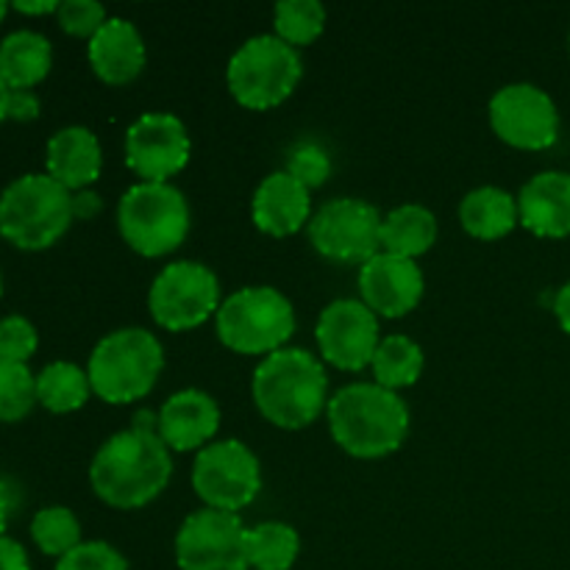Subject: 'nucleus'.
<instances>
[{
  "mask_svg": "<svg viewBox=\"0 0 570 570\" xmlns=\"http://www.w3.org/2000/svg\"><path fill=\"white\" fill-rule=\"evenodd\" d=\"M173 476V451L156 432L126 429L106 440L89 465V484L104 504L139 510L159 499Z\"/></svg>",
  "mask_w": 570,
  "mask_h": 570,
  "instance_id": "1",
  "label": "nucleus"
},
{
  "mask_svg": "<svg viewBox=\"0 0 570 570\" xmlns=\"http://www.w3.org/2000/svg\"><path fill=\"white\" fill-rule=\"evenodd\" d=\"M334 443L354 460H382L410 438V406L393 390L376 382L340 387L326 406Z\"/></svg>",
  "mask_w": 570,
  "mask_h": 570,
  "instance_id": "2",
  "label": "nucleus"
},
{
  "mask_svg": "<svg viewBox=\"0 0 570 570\" xmlns=\"http://www.w3.org/2000/svg\"><path fill=\"white\" fill-rule=\"evenodd\" d=\"M259 415L276 429L298 432L312 426L328 406V376L323 362L306 348H287L265 356L250 382Z\"/></svg>",
  "mask_w": 570,
  "mask_h": 570,
  "instance_id": "3",
  "label": "nucleus"
},
{
  "mask_svg": "<svg viewBox=\"0 0 570 570\" xmlns=\"http://www.w3.org/2000/svg\"><path fill=\"white\" fill-rule=\"evenodd\" d=\"M165 371L159 337L142 326L109 332L89 354L87 376L92 393L106 404H131L145 399Z\"/></svg>",
  "mask_w": 570,
  "mask_h": 570,
  "instance_id": "4",
  "label": "nucleus"
},
{
  "mask_svg": "<svg viewBox=\"0 0 570 570\" xmlns=\"http://www.w3.org/2000/svg\"><path fill=\"white\" fill-rule=\"evenodd\" d=\"M72 220V193L48 173H26L0 193V234L22 250L50 248Z\"/></svg>",
  "mask_w": 570,
  "mask_h": 570,
  "instance_id": "5",
  "label": "nucleus"
},
{
  "mask_svg": "<svg viewBox=\"0 0 570 570\" xmlns=\"http://www.w3.org/2000/svg\"><path fill=\"white\" fill-rule=\"evenodd\" d=\"M187 195L170 181H137L117 204V228L131 250L148 259L173 254L189 234Z\"/></svg>",
  "mask_w": 570,
  "mask_h": 570,
  "instance_id": "6",
  "label": "nucleus"
},
{
  "mask_svg": "<svg viewBox=\"0 0 570 570\" xmlns=\"http://www.w3.org/2000/svg\"><path fill=\"white\" fill-rule=\"evenodd\" d=\"M295 309L276 287H243L223 298L215 315L217 340L243 356H271L295 334Z\"/></svg>",
  "mask_w": 570,
  "mask_h": 570,
  "instance_id": "7",
  "label": "nucleus"
},
{
  "mask_svg": "<svg viewBox=\"0 0 570 570\" xmlns=\"http://www.w3.org/2000/svg\"><path fill=\"white\" fill-rule=\"evenodd\" d=\"M304 76V59L293 45L276 33H256L245 39L228 59V92L250 111H267L282 106Z\"/></svg>",
  "mask_w": 570,
  "mask_h": 570,
  "instance_id": "8",
  "label": "nucleus"
},
{
  "mask_svg": "<svg viewBox=\"0 0 570 570\" xmlns=\"http://www.w3.org/2000/svg\"><path fill=\"white\" fill-rule=\"evenodd\" d=\"M220 278L204 262L176 259L159 271L148 289V312L167 332L204 326L220 309Z\"/></svg>",
  "mask_w": 570,
  "mask_h": 570,
  "instance_id": "9",
  "label": "nucleus"
},
{
  "mask_svg": "<svg viewBox=\"0 0 570 570\" xmlns=\"http://www.w3.org/2000/svg\"><path fill=\"white\" fill-rule=\"evenodd\" d=\"M193 490L209 510L237 515L262 490L259 456L243 440H215L195 454Z\"/></svg>",
  "mask_w": 570,
  "mask_h": 570,
  "instance_id": "10",
  "label": "nucleus"
},
{
  "mask_svg": "<svg viewBox=\"0 0 570 570\" xmlns=\"http://www.w3.org/2000/svg\"><path fill=\"white\" fill-rule=\"evenodd\" d=\"M382 212L362 198H334L309 220V243L323 259L365 265L382 250Z\"/></svg>",
  "mask_w": 570,
  "mask_h": 570,
  "instance_id": "11",
  "label": "nucleus"
},
{
  "mask_svg": "<svg viewBox=\"0 0 570 570\" xmlns=\"http://www.w3.org/2000/svg\"><path fill=\"white\" fill-rule=\"evenodd\" d=\"M490 128L518 150H546L560 139V109L538 83L515 81L501 87L488 106Z\"/></svg>",
  "mask_w": 570,
  "mask_h": 570,
  "instance_id": "12",
  "label": "nucleus"
},
{
  "mask_svg": "<svg viewBox=\"0 0 570 570\" xmlns=\"http://www.w3.org/2000/svg\"><path fill=\"white\" fill-rule=\"evenodd\" d=\"M239 515L220 510L193 512L176 534V566L181 570H250Z\"/></svg>",
  "mask_w": 570,
  "mask_h": 570,
  "instance_id": "13",
  "label": "nucleus"
},
{
  "mask_svg": "<svg viewBox=\"0 0 570 570\" xmlns=\"http://www.w3.org/2000/svg\"><path fill=\"white\" fill-rule=\"evenodd\" d=\"M193 139L170 111H145L126 131V165L139 181H170L187 167Z\"/></svg>",
  "mask_w": 570,
  "mask_h": 570,
  "instance_id": "14",
  "label": "nucleus"
},
{
  "mask_svg": "<svg viewBox=\"0 0 570 570\" xmlns=\"http://www.w3.org/2000/svg\"><path fill=\"white\" fill-rule=\"evenodd\" d=\"M321 356L337 371H365L376 356L379 317L356 298H337L321 312L315 326Z\"/></svg>",
  "mask_w": 570,
  "mask_h": 570,
  "instance_id": "15",
  "label": "nucleus"
},
{
  "mask_svg": "<svg viewBox=\"0 0 570 570\" xmlns=\"http://www.w3.org/2000/svg\"><path fill=\"white\" fill-rule=\"evenodd\" d=\"M426 278L415 259L379 250L373 259L360 267L362 304L376 317H404L421 304Z\"/></svg>",
  "mask_w": 570,
  "mask_h": 570,
  "instance_id": "16",
  "label": "nucleus"
},
{
  "mask_svg": "<svg viewBox=\"0 0 570 570\" xmlns=\"http://www.w3.org/2000/svg\"><path fill=\"white\" fill-rule=\"evenodd\" d=\"M220 432V406L206 390L189 387L170 395L159 410V438L178 454L200 451Z\"/></svg>",
  "mask_w": 570,
  "mask_h": 570,
  "instance_id": "17",
  "label": "nucleus"
},
{
  "mask_svg": "<svg viewBox=\"0 0 570 570\" xmlns=\"http://www.w3.org/2000/svg\"><path fill=\"white\" fill-rule=\"evenodd\" d=\"M87 59L100 81L122 87L142 72L145 61H148V48L131 20L109 17L104 28L87 42Z\"/></svg>",
  "mask_w": 570,
  "mask_h": 570,
  "instance_id": "18",
  "label": "nucleus"
},
{
  "mask_svg": "<svg viewBox=\"0 0 570 570\" xmlns=\"http://www.w3.org/2000/svg\"><path fill=\"white\" fill-rule=\"evenodd\" d=\"M256 228L271 237H289L312 220L309 189L295 181L287 170H276L256 187L250 200Z\"/></svg>",
  "mask_w": 570,
  "mask_h": 570,
  "instance_id": "19",
  "label": "nucleus"
},
{
  "mask_svg": "<svg viewBox=\"0 0 570 570\" xmlns=\"http://www.w3.org/2000/svg\"><path fill=\"white\" fill-rule=\"evenodd\" d=\"M521 226L543 239L570 237V173L543 170L518 195Z\"/></svg>",
  "mask_w": 570,
  "mask_h": 570,
  "instance_id": "20",
  "label": "nucleus"
},
{
  "mask_svg": "<svg viewBox=\"0 0 570 570\" xmlns=\"http://www.w3.org/2000/svg\"><path fill=\"white\" fill-rule=\"evenodd\" d=\"M45 167H48V176L70 193L89 189L104 170V148L92 128L65 126L48 139Z\"/></svg>",
  "mask_w": 570,
  "mask_h": 570,
  "instance_id": "21",
  "label": "nucleus"
},
{
  "mask_svg": "<svg viewBox=\"0 0 570 570\" xmlns=\"http://www.w3.org/2000/svg\"><path fill=\"white\" fill-rule=\"evenodd\" d=\"M53 67V45L33 28H17L0 39V78L9 89H33Z\"/></svg>",
  "mask_w": 570,
  "mask_h": 570,
  "instance_id": "22",
  "label": "nucleus"
},
{
  "mask_svg": "<svg viewBox=\"0 0 570 570\" xmlns=\"http://www.w3.org/2000/svg\"><path fill=\"white\" fill-rule=\"evenodd\" d=\"M460 223L471 237L484 239V243L504 239L507 234L515 232V226H521L518 198L493 184L471 189L460 200Z\"/></svg>",
  "mask_w": 570,
  "mask_h": 570,
  "instance_id": "23",
  "label": "nucleus"
},
{
  "mask_svg": "<svg viewBox=\"0 0 570 570\" xmlns=\"http://www.w3.org/2000/svg\"><path fill=\"white\" fill-rule=\"evenodd\" d=\"M438 243V217L421 204H401L382 220V250L404 259L429 254Z\"/></svg>",
  "mask_w": 570,
  "mask_h": 570,
  "instance_id": "24",
  "label": "nucleus"
},
{
  "mask_svg": "<svg viewBox=\"0 0 570 570\" xmlns=\"http://www.w3.org/2000/svg\"><path fill=\"white\" fill-rule=\"evenodd\" d=\"M89 395H92V384H89L87 371L76 362L56 360L37 373V401L56 415L81 410Z\"/></svg>",
  "mask_w": 570,
  "mask_h": 570,
  "instance_id": "25",
  "label": "nucleus"
},
{
  "mask_svg": "<svg viewBox=\"0 0 570 570\" xmlns=\"http://www.w3.org/2000/svg\"><path fill=\"white\" fill-rule=\"evenodd\" d=\"M301 554V534L282 521L245 529V557L254 570H289Z\"/></svg>",
  "mask_w": 570,
  "mask_h": 570,
  "instance_id": "26",
  "label": "nucleus"
},
{
  "mask_svg": "<svg viewBox=\"0 0 570 570\" xmlns=\"http://www.w3.org/2000/svg\"><path fill=\"white\" fill-rule=\"evenodd\" d=\"M423 362H426L423 360V348L415 340L406 337V334H390L379 343L371 371L376 384L399 393V390L412 387L421 379Z\"/></svg>",
  "mask_w": 570,
  "mask_h": 570,
  "instance_id": "27",
  "label": "nucleus"
},
{
  "mask_svg": "<svg viewBox=\"0 0 570 570\" xmlns=\"http://www.w3.org/2000/svg\"><path fill=\"white\" fill-rule=\"evenodd\" d=\"M273 28L295 50L306 48L326 28V6L321 0H282L273 9Z\"/></svg>",
  "mask_w": 570,
  "mask_h": 570,
  "instance_id": "28",
  "label": "nucleus"
},
{
  "mask_svg": "<svg viewBox=\"0 0 570 570\" xmlns=\"http://www.w3.org/2000/svg\"><path fill=\"white\" fill-rule=\"evenodd\" d=\"M31 538L37 543V549L48 557H65L76 546L83 543L81 523H78L76 512L61 504L42 507L31 518Z\"/></svg>",
  "mask_w": 570,
  "mask_h": 570,
  "instance_id": "29",
  "label": "nucleus"
},
{
  "mask_svg": "<svg viewBox=\"0 0 570 570\" xmlns=\"http://www.w3.org/2000/svg\"><path fill=\"white\" fill-rule=\"evenodd\" d=\"M37 404V373L26 362L0 360V423H14Z\"/></svg>",
  "mask_w": 570,
  "mask_h": 570,
  "instance_id": "30",
  "label": "nucleus"
},
{
  "mask_svg": "<svg viewBox=\"0 0 570 570\" xmlns=\"http://www.w3.org/2000/svg\"><path fill=\"white\" fill-rule=\"evenodd\" d=\"M284 170L312 193V189L323 187L326 178L332 176V159H328V154L317 142H301L289 150Z\"/></svg>",
  "mask_w": 570,
  "mask_h": 570,
  "instance_id": "31",
  "label": "nucleus"
},
{
  "mask_svg": "<svg viewBox=\"0 0 570 570\" xmlns=\"http://www.w3.org/2000/svg\"><path fill=\"white\" fill-rule=\"evenodd\" d=\"M56 570H131L128 560L106 540H83L70 554L59 557Z\"/></svg>",
  "mask_w": 570,
  "mask_h": 570,
  "instance_id": "32",
  "label": "nucleus"
},
{
  "mask_svg": "<svg viewBox=\"0 0 570 570\" xmlns=\"http://www.w3.org/2000/svg\"><path fill=\"white\" fill-rule=\"evenodd\" d=\"M56 20H59L61 31L89 42L104 28L109 14H106L104 3H98V0H65V3H59Z\"/></svg>",
  "mask_w": 570,
  "mask_h": 570,
  "instance_id": "33",
  "label": "nucleus"
},
{
  "mask_svg": "<svg viewBox=\"0 0 570 570\" xmlns=\"http://www.w3.org/2000/svg\"><path fill=\"white\" fill-rule=\"evenodd\" d=\"M39 345L37 326L22 315L0 317V360L28 362Z\"/></svg>",
  "mask_w": 570,
  "mask_h": 570,
  "instance_id": "34",
  "label": "nucleus"
},
{
  "mask_svg": "<svg viewBox=\"0 0 570 570\" xmlns=\"http://www.w3.org/2000/svg\"><path fill=\"white\" fill-rule=\"evenodd\" d=\"M39 95L33 89H11L9 92V117L11 120H33L39 117Z\"/></svg>",
  "mask_w": 570,
  "mask_h": 570,
  "instance_id": "35",
  "label": "nucleus"
},
{
  "mask_svg": "<svg viewBox=\"0 0 570 570\" xmlns=\"http://www.w3.org/2000/svg\"><path fill=\"white\" fill-rule=\"evenodd\" d=\"M100 212H104V198H100V193H95L92 187L72 193V217L92 220V217H98Z\"/></svg>",
  "mask_w": 570,
  "mask_h": 570,
  "instance_id": "36",
  "label": "nucleus"
},
{
  "mask_svg": "<svg viewBox=\"0 0 570 570\" xmlns=\"http://www.w3.org/2000/svg\"><path fill=\"white\" fill-rule=\"evenodd\" d=\"M0 570H31L26 549L17 540L0 538Z\"/></svg>",
  "mask_w": 570,
  "mask_h": 570,
  "instance_id": "37",
  "label": "nucleus"
},
{
  "mask_svg": "<svg viewBox=\"0 0 570 570\" xmlns=\"http://www.w3.org/2000/svg\"><path fill=\"white\" fill-rule=\"evenodd\" d=\"M11 9L20 11V14H56L59 0H14Z\"/></svg>",
  "mask_w": 570,
  "mask_h": 570,
  "instance_id": "38",
  "label": "nucleus"
},
{
  "mask_svg": "<svg viewBox=\"0 0 570 570\" xmlns=\"http://www.w3.org/2000/svg\"><path fill=\"white\" fill-rule=\"evenodd\" d=\"M554 315L557 323L562 326V332L570 334V282L562 284L554 295Z\"/></svg>",
  "mask_w": 570,
  "mask_h": 570,
  "instance_id": "39",
  "label": "nucleus"
},
{
  "mask_svg": "<svg viewBox=\"0 0 570 570\" xmlns=\"http://www.w3.org/2000/svg\"><path fill=\"white\" fill-rule=\"evenodd\" d=\"M9 92H11V89L6 87V81L0 78V122L9 117Z\"/></svg>",
  "mask_w": 570,
  "mask_h": 570,
  "instance_id": "40",
  "label": "nucleus"
},
{
  "mask_svg": "<svg viewBox=\"0 0 570 570\" xmlns=\"http://www.w3.org/2000/svg\"><path fill=\"white\" fill-rule=\"evenodd\" d=\"M6 11H9V3H6V0H0V22H3Z\"/></svg>",
  "mask_w": 570,
  "mask_h": 570,
  "instance_id": "41",
  "label": "nucleus"
},
{
  "mask_svg": "<svg viewBox=\"0 0 570 570\" xmlns=\"http://www.w3.org/2000/svg\"><path fill=\"white\" fill-rule=\"evenodd\" d=\"M0 295H3V276H0Z\"/></svg>",
  "mask_w": 570,
  "mask_h": 570,
  "instance_id": "42",
  "label": "nucleus"
},
{
  "mask_svg": "<svg viewBox=\"0 0 570 570\" xmlns=\"http://www.w3.org/2000/svg\"><path fill=\"white\" fill-rule=\"evenodd\" d=\"M568 45H570V37H568Z\"/></svg>",
  "mask_w": 570,
  "mask_h": 570,
  "instance_id": "43",
  "label": "nucleus"
}]
</instances>
